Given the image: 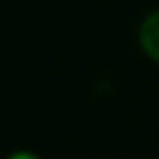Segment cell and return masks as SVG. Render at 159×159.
<instances>
[{"label": "cell", "instance_id": "cell-1", "mask_svg": "<svg viewBox=\"0 0 159 159\" xmlns=\"http://www.w3.org/2000/svg\"><path fill=\"white\" fill-rule=\"evenodd\" d=\"M139 44L141 51L151 61L159 62V10L145 16L139 26Z\"/></svg>", "mask_w": 159, "mask_h": 159}, {"label": "cell", "instance_id": "cell-2", "mask_svg": "<svg viewBox=\"0 0 159 159\" xmlns=\"http://www.w3.org/2000/svg\"><path fill=\"white\" fill-rule=\"evenodd\" d=\"M6 159H43V157L32 151H26V149H18V151H12Z\"/></svg>", "mask_w": 159, "mask_h": 159}]
</instances>
